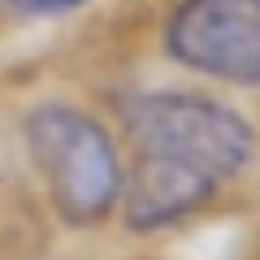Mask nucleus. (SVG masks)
I'll return each mask as SVG.
<instances>
[{"label":"nucleus","mask_w":260,"mask_h":260,"mask_svg":"<svg viewBox=\"0 0 260 260\" xmlns=\"http://www.w3.org/2000/svg\"><path fill=\"white\" fill-rule=\"evenodd\" d=\"M174 61L234 87L260 83V0H182L165 22Z\"/></svg>","instance_id":"7ed1b4c3"},{"label":"nucleus","mask_w":260,"mask_h":260,"mask_svg":"<svg viewBox=\"0 0 260 260\" xmlns=\"http://www.w3.org/2000/svg\"><path fill=\"white\" fill-rule=\"evenodd\" d=\"M117 113L130 143L117 204L130 230H169L195 217L256 156L247 117L208 95L139 91Z\"/></svg>","instance_id":"f257e3e1"},{"label":"nucleus","mask_w":260,"mask_h":260,"mask_svg":"<svg viewBox=\"0 0 260 260\" xmlns=\"http://www.w3.org/2000/svg\"><path fill=\"white\" fill-rule=\"evenodd\" d=\"M26 152L56 217L95 225L121 200V156L113 135L74 104H39L22 121Z\"/></svg>","instance_id":"f03ea898"},{"label":"nucleus","mask_w":260,"mask_h":260,"mask_svg":"<svg viewBox=\"0 0 260 260\" xmlns=\"http://www.w3.org/2000/svg\"><path fill=\"white\" fill-rule=\"evenodd\" d=\"M83 5H91V0H0V9L9 18H61Z\"/></svg>","instance_id":"20e7f679"}]
</instances>
